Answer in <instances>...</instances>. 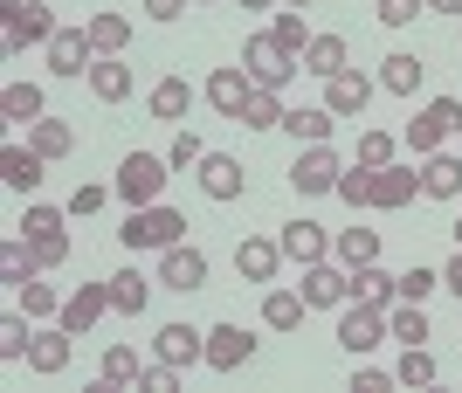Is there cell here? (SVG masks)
I'll return each instance as SVG.
<instances>
[{"label": "cell", "mask_w": 462, "mask_h": 393, "mask_svg": "<svg viewBox=\"0 0 462 393\" xmlns=\"http://www.w3.org/2000/svg\"><path fill=\"white\" fill-rule=\"evenodd\" d=\"M117 242L125 249H173V242H187V215L180 207H166V200H152V207H132V221L117 228Z\"/></svg>", "instance_id": "6da1fadb"}, {"label": "cell", "mask_w": 462, "mask_h": 393, "mask_svg": "<svg viewBox=\"0 0 462 393\" xmlns=\"http://www.w3.org/2000/svg\"><path fill=\"white\" fill-rule=\"evenodd\" d=\"M448 138H462V104L456 97H428L414 118H407V152L428 159V152H442Z\"/></svg>", "instance_id": "7a4b0ae2"}, {"label": "cell", "mask_w": 462, "mask_h": 393, "mask_svg": "<svg viewBox=\"0 0 462 393\" xmlns=\"http://www.w3.org/2000/svg\"><path fill=\"white\" fill-rule=\"evenodd\" d=\"M242 69L255 77V90H290L304 62H297V56L283 49V41H276L270 28H263V35H249V41H242Z\"/></svg>", "instance_id": "3957f363"}, {"label": "cell", "mask_w": 462, "mask_h": 393, "mask_svg": "<svg viewBox=\"0 0 462 393\" xmlns=\"http://www.w3.org/2000/svg\"><path fill=\"white\" fill-rule=\"evenodd\" d=\"M0 41H7V56H21V49H49L56 41V14L42 7V0H7L0 7Z\"/></svg>", "instance_id": "277c9868"}, {"label": "cell", "mask_w": 462, "mask_h": 393, "mask_svg": "<svg viewBox=\"0 0 462 393\" xmlns=\"http://www.w3.org/2000/svg\"><path fill=\"white\" fill-rule=\"evenodd\" d=\"M166 173H173V166H166V159H152V152H125V166H117V200H125V207H152L159 194H166Z\"/></svg>", "instance_id": "5b68a950"}, {"label": "cell", "mask_w": 462, "mask_h": 393, "mask_svg": "<svg viewBox=\"0 0 462 393\" xmlns=\"http://www.w3.org/2000/svg\"><path fill=\"white\" fill-rule=\"evenodd\" d=\"M297 290H304L310 311H346V304H352V270L338 256H325V262H310V270H304Z\"/></svg>", "instance_id": "8992f818"}, {"label": "cell", "mask_w": 462, "mask_h": 393, "mask_svg": "<svg viewBox=\"0 0 462 393\" xmlns=\"http://www.w3.org/2000/svg\"><path fill=\"white\" fill-rule=\"evenodd\" d=\"M338 173H346V159L331 152V145H297V166H290V187H297V194H331V187H338Z\"/></svg>", "instance_id": "52a82bcc"}, {"label": "cell", "mask_w": 462, "mask_h": 393, "mask_svg": "<svg viewBox=\"0 0 462 393\" xmlns=\"http://www.w3.org/2000/svg\"><path fill=\"white\" fill-rule=\"evenodd\" d=\"M373 90H380V77H366V69H338V77L325 83V111H331V118H366Z\"/></svg>", "instance_id": "ba28073f"}, {"label": "cell", "mask_w": 462, "mask_h": 393, "mask_svg": "<svg viewBox=\"0 0 462 393\" xmlns=\"http://www.w3.org/2000/svg\"><path fill=\"white\" fill-rule=\"evenodd\" d=\"M193 173H200V194H208V200H242V194H249V166H242L235 152H208Z\"/></svg>", "instance_id": "9c48e42d"}, {"label": "cell", "mask_w": 462, "mask_h": 393, "mask_svg": "<svg viewBox=\"0 0 462 393\" xmlns=\"http://www.w3.org/2000/svg\"><path fill=\"white\" fill-rule=\"evenodd\" d=\"M380 338H386V311H373V304H346V311H338V345H346L352 359H366Z\"/></svg>", "instance_id": "30bf717a"}, {"label": "cell", "mask_w": 462, "mask_h": 393, "mask_svg": "<svg viewBox=\"0 0 462 393\" xmlns=\"http://www.w3.org/2000/svg\"><path fill=\"white\" fill-rule=\"evenodd\" d=\"M200 283H208V256H200L193 242L159 249V290H200Z\"/></svg>", "instance_id": "8fae6325"}, {"label": "cell", "mask_w": 462, "mask_h": 393, "mask_svg": "<svg viewBox=\"0 0 462 393\" xmlns=\"http://www.w3.org/2000/svg\"><path fill=\"white\" fill-rule=\"evenodd\" d=\"M49 69H56V77H90V69H97L90 28H56V41H49Z\"/></svg>", "instance_id": "7c38bea8"}, {"label": "cell", "mask_w": 462, "mask_h": 393, "mask_svg": "<svg viewBox=\"0 0 462 393\" xmlns=\"http://www.w3.org/2000/svg\"><path fill=\"white\" fill-rule=\"evenodd\" d=\"M104 311H111V276H104V283H83V290H69V297H62V317H56V324L83 338V332H90V324H97Z\"/></svg>", "instance_id": "4fadbf2b"}, {"label": "cell", "mask_w": 462, "mask_h": 393, "mask_svg": "<svg viewBox=\"0 0 462 393\" xmlns=\"http://www.w3.org/2000/svg\"><path fill=\"white\" fill-rule=\"evenodd\" d=\"M249 359H255V338L242 324H208V366L214 373H242Z\"/></svg>", "instance_id": "5bb4252c"}, {"label": "cell", "mask_w": 462, "mask_h": 393, "mask_svg": "<svg viewBox=\"0 0 462 393\" xmlns=\"http://www.w3.org/2000/svg\"><path fill=\"white\" fill-rule=\"evenodd\" d=\"M283 242L276 235H249V242H235V270H242V283H270L276 270H283Z\"/></svg>", "instance_id": "9a60e30c"}, {"label": "cell", "mask_w": 462, "mask_h": 393, "mask_svg": "<svg viewBox=\"0 0 462 393\" xmlns=\"http://www.w3.org/2000/svg\"><path fill=\"white\" fill-rule=\"evenodd\" d=\"M77 332H62V324H42L35 332V345H28V373H42V379H56V373H69V345Z\"/></svg>", "instance_id": "2e32d148"}, {"label": "cell", "mask_w": 462, "mask_h": 393, "mask_svg": "<svg viewBox=\"0 0 462 393\" xmlns=\"http://www.w3.org/2000/svg\"><path fill=\"white\" fill-rule=\"evenodd\" d=\"M255 97V77L242 69V62H228V69H214L208 77V104L221 111V118H242V104Z\"/></svg>", "instance_id": "e0dca14e"}, {"label": "cell", "mask_w": 462, "mask_h": 393, "mask_svg": "<svg viewBox=\"0 0 462 393\" xmlns=\"http://www.w3.org/2000/svg\"><path fill=\"white\" fill-rule=\"evenodd\" d=\"M276 242H283V256L297 262V270H310V262H325V256H331V235L318 228V221H304V215L283 221V235H276Z\"/></svg>", "instance_id": "ac0fdd59"}, {"label": "cell", "mask_w": 462, "mask_h": 393, "mask_svg": "<svg viewBox=\"0 0 462 393\" xmlns=\"http://www.w3.org/2000/svg\"><path fill=\"white\" fill-rule=\"evenodd\" d=\"M42 166H49V159H42L35 145H7V152H0V179H7L14 194H28V200H35V194H42V179H49Z\"/></svg>", "instance_id": "d6986e66"}, {"label": "cell", "mask_w": 462, "mask_h": 393, "mask_svg": "<svg viewBox=\"0 0 462 393\" xmlns=\"http://www.w3.org/2000/svg\"><path fill=\"white\" fill-rule=\"evenodd\" d=\"M152 352L173 359V366H208V332H193V324H159Z\"/></svg>", "instance_id": "ffe728a7"}, {"label": "cell", "mask_w": 462, "mask_h": 393, "mask_svg": "<svg viewBox=\"0 0 462 393\" xmlns=\"http://www.w3.org/2000/svg\"><path fill=\"white\" fill-rule=\"evenodd\" d=\"M414 194H421V173H414V166H373V207L393 215V207H407Z\"/></svg>", "instance_id": "44dd1931"}, {"label": "cell", "mask_w": 462, "mask_h": 393, "mask_svg": "<svg viewBox=\"0 0 462 393\" xmlns=\"http://www.w3.org/2000/svg\"><path fill=\"white\" fill-rule=\"evenodd\" d=\"M352 304H373V311H393L401 304V276L366 262V270H352Z\"/></svg>", "instance_id": "7402d4cb"}, {"label": "cell", "mask_w": 462, "mask_h": 393, "mask_svg": "<svg viewBox=\"0 0 462 393\" xmlns=\"http://www.w3.org/2000/svg\"><path fill=\"white\" fill-rule=\"evenodd\" d=\"M421 194L428 200H462V152H428L421 159Z\"/></svg>", "instance_id": "603a6c76"}, {"label": "cell", "mask_w": 462, "mask_h": 393, "mask_svg": "<svg viewBox=\"0 0 462 393\" xmlns=\"http://www.w3.org/2000/svg\"><path fill=\"white\" fill-rule=\"evenodd\" d=\"M35 276H42V256H35V242L14 228V235L0 242V283H7V290H21V283H35Z\"/></svg>", "instance_id": "cb8c5ba5"}, {"label": "cell", "mask_w": 462, "mask_h": 393, "mask_svg": "<svg viewBox=\"0 0 462 393\" xmlns=\"http://www.w3.org/2000/svg\"><path fill=\"white\" fill-rule=\"evenodd\" d=\"M338 69H352V49H346V35H310V49H304V77L331 83Z\"/></svg>", "instance_id": "d4e9b609"}, {"label": "cell", "mask_w": 462, "mask_h": 393, "mask_svg": "<svg viewBox=\"0 0 462 393\" xmlns=\"http://www.w3.org/2000/svg\"><path fill=\"white\" fill-rule=\"evenodd\" d=\"M145 111H152L159 124H180V118L193 111V83H187V77H159L152 97H145Z\"/></svg>", "instance_id": "484cf974"}, {"label": "cell", "mask_w": 462, "mask_h": 393, "mask_svg": "<svg viewBox=\"0 0 462 393\" xmlns=\"http://www.w3.org/2000/svg\"><path fill=\"white\" fill-rule=\"evenodd\" d=\"M428 77L421 56H407V49H393V56H380V90H393V97H414Z\"/></svg>", "instance_id": "4316f807"}, {"label": "cell", "mask_w": 462, "mask_h": 393, "mask_svg": "<svg viewBox=\"0 0 462 393\" xmlns=\"http://www.w3.org/2000/svg\"><path fill=\"white\" fill-rule=\"evenodd\" d=\"M283 132L297 138V145H331V132H338V118H331L325 104H297L283 118Z\"/></svg>", "instance_id": "83f0119b"}, {"label": "cell", "mask_w": 462, "mask_h": 393, "mask_svg": "<svg viewBox=\"0 0 462 393\" xmlns=\"http://www.w3.org/2000/svg\"><path fill=\"white\" fill-rule=\"evenodd\" d=\"M90 97H97V104H125V97H132V62L97 56V69H90Z\"/></svg>", "instance_id": "f1b7e54d"}, {"label": "cell", "mask_w": 462, "mask_h": 393, "mask_svg": "<svg viewBox=\"0 0 462 393\" xmlns=\"http://www.w3.org/2000/svg\"><path fill=\"white\" fill-rule=\"evenodd\" d=\"M331 256L346 262V270H366V262H380V235H373V228H338V235H331Z\"/></svg>", "instance_id": "f546056e"}, {"label": "cell", "mask_w": 462, "mask_h": 393, "mask_svg": "<svg viewBox=\"0 0 462 393\" xmlns=\"http://www.w3.org/2000/svg\"><path fill=\"white\" fill-rule=\"evenodd\" d=\"M152 283L159 276H138V270H117L111 276V311H125V317H138L145 304H152Z\"/></svg>", "instance_id": "4dcf8cb0"}, {"label": "cell", "mask_w": 462, "mask_h": 393, "mask_svg": "<svg viewBox=\"0 0 462 393\" xmlns=\"http://www.w3.org/2000/svg\"><path fill=\"white\" fill-rule=\"evenodd\" d=\"M0 118H14V124L49 118V104H42V83H7V90H0Z\"/></svg>", "instance_id": "1f68e13d"}, {"label": "cell", "mask_w": 462, "mask_h": 393, "mask_svg": "<svg viewBox=\"0 0 462 393\" xmlns=\"http://www.w3.org/2000/svg\"><path fill=\"white\" fill-rule=\"evenodd\" d=\"M83 28H90L97 56H125V49H132V21H125V14H111V7H104V14H90Z\"/></svg>", "instance_id": "d6a6232c"}, {"label": "cell", "mask_w": 462, "mask_h": 393, "mask_svg": "<svg viewBox=\"0 0 462 393\" xmlns=\"http://www.w3.org/2000/svg\"><path fill=\"white\" fill-rule=\"evenodd\" d=\"M283 118H290V111H283V90H255V97L242 104V118H235V124H249V132H283Z\"/></svg>", "instance_id": "836d02e7"}, {"label": "cell", "mask_w": 462, "mask_h": 393, "mask_svg": "<svg viewBox=\"0 0 462 393\" xmlns=\"http://www.w3.org/2000/svg\"><path fill=\"white\" fill-rule=\"evenodd\" d=\"M304 290H270L263 297V324H270V332H297V324H304Z\"/></svg>", "instance_id": "e575fe53"}, {"label": "cell", "mask_w": 462, "mask_h": 393, "mask_svg": "<svg viewBox=\"0 0 462 393\" xmlns=\"http://www.w3.org/2000/svg\"><path fill=\"white\" fill-rule=\"evenodd\" d=\"M386 338H401V345H428V304H393L386 311Z\"/></svg>", "instance_id": "d590c367"}, {"label": "cell", "mask_w": 462, "mask_h": 393, "mask_svg": "<svg viewBox=\"0 0 462 393\" xmlns=\"http://www.w3.org/2000/svg\"><path fill=\"white\" fill-rule=\"evenodd\" d=\"M138 373H145V366H138V345H111L104 366H97V387H138Z\"/></svg>", "instance_id": "8d00e7d4"}, {"label": "cell", "mask_w": 462, "mask_h": 393, "mask_svg": "<svg viewBox=\"0 0 462 393\" xmlns=\"http://www.w3.org/2000/svg\"><path fill=\"white\" fill-rule=\"evenodd\" d=\"M28 145H35L42 159H69V145H77V132H69V124H62V118H35V124H28Z\"/></svg>", "instance_id": "74e56055"}, {"label": "cell", "mask_w": 462, "mask_h": 393, "mask_svg": "<svg viewBox=\"0 0 462 393\" xmlns=\"http://www.w3.org/2000/svg\"><path fill=\"white\" fill-rule=\"evenodd\" d=\"M393 379H401V387H435V379H442V366H435V352H428V345H407L401 366H393Z\"/></svg>", "instance_id": "f35d334b"}, {"label": "cell", "mask_w": 462, "mask_h": 393, "mask_svg": "<svg viewBox=\"0 0 462 393\" xmlns=\"http://www.w3.org/2000/svg\"><path fill=\"white\" fill-rule=\"evenodd\" d=\"M35 332H42V324H35V317H28V311H21V304H14V317L0 324V359H28V345H35Z\"/></svg>", "instance_id": "ab89813d"}, {"label": "cell", "mask_w": 462, "mask_h": 393, "mask_svg": "<svg viewBox=\"0 0 462 393\" xmlns=\"http://www.w3.org/2000/svg\"><path fill=\"white\" fill-rule=\"evenodd\" d=\"M14 304H21V311H28V317H35V324H49V317H62V297L49 290L42 276H35V283H21V290H14Z\"/></svg>", "instance_id": "60d3db41"}, {"label": "cell", "mask_w": 462, "mask_h": 393, "mask_svg": "<svg viewBox=\"0 0 462 393\" xmlns=\"http://www.w3.org/2000/svg\"><path fill=\"white\" fill-rule=\"evenodd\" d=\"M270 35L283 41V49H290V56H297V62H304V49H310V28H304V14H297V7H276Z\"/></svg>", "instance_id": "b9f144b4"}, {"label": "cell", "mask_w": 462, "mask_h": 393, "mask_svg": "<svg viewBox=\"0 0 462 393\" xmlns=\"http://www.w3.org/2000/svg\"><path fill=\"white\" fill-rule=\"evenodd\" d=\"M331 194L346 200V207H373V166H359V159H352L346 173H338V187H331Z\"/></svg>", "instance_id": "7bdbcfd3"}, {"label": "cell", "mask_w": 462, "mask_h": 393, "mask_svg": "<svg viewBox=\"0 0 462 393\" xmlns=\"http://www.w3.org/2000/svg\"><path fill=\"white\" fill-rule=\"evenodd\" d=\"M435 290H442V270H421V262L401 270V304H428Z\"/></svg>", "instance_id": "ee69618b"}, {"label": "cell", "mask_w": 462, "mask_h": 393, "mask_svg": "<svg viewBox=\"0 0 462 393\" xmlns=\"http://www.w3.org/2000/svg\"><path fill=\"white\" fill-rule=\"evenodd\" d=\"M200 159H208V145H200V138H193L187 124H180V132H173V145H166V166H173V173H187V166H200Z\"/></svg>", "instance_id": "f6af8a7d"}, {"label": "cell", "mask_w": 462, "mask_h": 393, "mask_svg": "<svg viewBox=\"0 0 462 393\" xmlns=\"http://www.w3.org/2000/svg\"><path fill=\"white\" fill-rule=\"evenodd\" d=\"M421 7H428V0H373V21H380V28H407Z\"/></svg>", "instance_id": "bcb514c9"}, {"label": "cell", "mask_w": 462, "mask_h": 393, "mask_svg": "<svg viewBox=\"0 0 462 393\" xmlns=\"http://www.w3.org/2000/svg\"><path fill=\"white\" fill-rule=\"evenodd\" d=\"M117 187H97V179H83L77 194H69V221H83V215H97V207H104V200H111Z\"/></svg>", "instance_id": "7dc6e473"}, {"label": "cell", "mask_w": 462, "mask_h": 393, "mask_svg": "<svg viewBox=\"0 0 462 393\" xmlns=\"http://www.w3.org/2000/svg\"><path fill=\"white\" fill-rule=\"evenodd\" d=\"M359 166H393V132H359Z\"/></svg>", "instance_id": "c3c4849f"}, {"label": "cell", "mask_w": 462, "mask_h": 393, "mask_svg": "<svg viewBox=\"0 0 462 393\" xmlns=\"http://www.w3.org/2000/svg\"><path fill=\"white\" fill-rule=\"evenodd\" d=\"M138 387H145V393H180V366H173V359H152V366L138 373Z\"/></svg>", "instance_id": "681fc988"}, {"label": "cell", "mask_w": 462, "mask_h": 393, "mask_svg": "<svg viewBox=\"0 0 462 393\" xmlns=\"http://www.w3.org/2000/svg\"><path fill=\"white\" fill-rule=\"evenodd\" d=\"M386 387H401V379L380 373V366H359V373H352V393H386Z\"/></svg>", "instance_id": "f907efd6"}, {"label": "cell", "mask_w": 462, "mask_h": 393, "mask_svg": "<svg viewBox=\"0 0 462 393\" xmlns=\"http://www.w3.org/2000/svg\"><path fill=\"white\" fill-rule=\"evenodd\" d=\"M138 7H145V14H152V21H180V14H187V7H193V0H138Z\"/></svg>", "instance_id": "816d5d0a"}, {"label": "cell", "mask_w": 462, "mask_h": 393, "mask_svg": "<svg viewBox=\"0 0 462 393\" xmlns=\"http://www.w3.org/2000/svg\"><path fill=\"white\" fill-rule=\"evenodd\" d=\"M442 290H456V297H462V249L448 256V270H442Z\"/></svg>", "instance_id": "f5cc1de1"}, {"label": "cell", "mask_w": 462, "mask_h": 393, "mask_svg": "<svg viewBox=\"0 0 462 393\" xmlns=\"http://www.w3.org/2000/svg\"><path fill=\"white\" fill-rule=\"evenodd\" d=\"M428 14H462V0H428Z\"/></svg>", "instance_id": "db71d44e"}, {"label": "cell", "mask_w": 462, "mask_h": 393, "mask_svg": "<svg viewBox=\"0 0 462 393\" xmlns=\"http://www.w3.org/2000/svg\"><path fill=\"white\" fill-rule=\"evenodd\" d=\"M242 7H283V0H242Z\"/></svg>", "instance_id": "11a10c76"}, {"label": "cell", "mask_w": 462, "mask_h": 393, "mask_svg": "<svg viewBox=\"0 0 462 393\" xmlns=\"http://www.w3.org/2000/svg\"><path fill=\"white\" fill-rule=\"evenodd\" d=\"M448 235H456V249H462V215H456V228H448Z\"/></svg>", "instance_id": "9f6ffc18"}, {"label": "cell", "mask_w": 462, "mask_h": 393, "mask_svg": "<svg viewBox=\"0 0 462 393\" xmlns=\"http://www.w3.org/2000/svg\"><path fill=\"white\" fill-rule=\"evenodd\" d=\"M283 7H318V0H283Z\"/></svg>", "instance_id": "6f0895ef"}, {"label": "cell", "mask_w": 462, "mask_h": 393, "mask_svg": "<svg viewBox=\"0 0 462 393\" xmlns=\"http://www.w3.org/2000/svg\"><path fill=\"white\" fill-rule=\"evenodd\" d=\"M193 7H214V0H193Z\"/></svg>", "instance_id": "680465c9"}]
</instances>
